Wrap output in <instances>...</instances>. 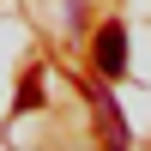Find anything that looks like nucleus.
<instances>
[{
  "mask_svg": "<svg viewBox=\"0 0 151 151\" xmlns=\"http://www.w3.org/2000/svg\"><path fill=\"white\" fill-rule=\"evenodd\" d=\"M91 103H97V121H103V139H109V145H127V121H121L115 97H109V91H97V85H91Z\"/></svg>",
  "mask_w": 151,
  "mask_h": 151,
  "instance_id": "obj_2",
  "label": "nucleus"
},
{
  "mask_svg": "<svg viewBox=\"0 0 151 151\" xmlns=\"http://www.w3.org/2000/svg\"><path fill=\"white\" fill-rule=\"evenodd\" d=\"M97 67L115 79V73H127V30L121 24H103L97 30Z\"/></svg>",
  "mask_w": 151,
  "mask_h": 151,
  "instance_id": "obj_1",
  "label": "nucleus"
},
{
  "mask_svg": "<svg viewBox=\"0 0 151 151\" xmlns=\"http://www.w3.org/2000/svg\"><path fill=\"white\" fill-rule=\"evenodd\" d=\"M42 103V91H36V79H24V91H18V109H36Z\"/></svg>",
  "mask_w": 151,
  "mask_h": 151,
  "instance_id": "obj_3",
  "label": "nucleus"
},
{
  "mask_svg": "<svg viewBox=\"0 0 151 151\" xmlns=\"http://www.w3.org/2000/svg\"><path fill=\"white\" fill-rule=\"evenodd\" d=\"M109 151H127V145H109Z\"/></svg>",
  "mask_w": 151,
  "mask_h": 151,
  "instance_id": "obj_4",
  "label": "nucleus"
}]
</instances>
